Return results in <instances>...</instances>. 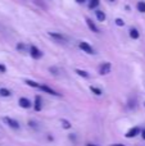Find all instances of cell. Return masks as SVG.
<instances>
[{"label":"cell","mask_w":145,"mask_h":146,"mask_svg":"<svg viewBox=\"0 0 145 146\" xmlns=\"http://www.w3.org/2000/svg\"><path fill=\"white\" fill-rule=\"evenodd\" d=\"M3 121H4V123L8 124L10 128H13V129H18V128H19V123H18L15 119L10 118V117H4V118H3Z\"/></svg>","instance_id":"3957f363"},{"label":"cell","mask_w":145,"mask_h":146,"mask_svg":"<svg viewBox=\"0 0 145 146\" xmlns=\"http://www.w3.org/2000/svg\"><path fill=\"white\" fill-rule=\"evenodd\" d=\"M30 55H31V58H33V59H40L41 56H43V53H41V50L37 48V46L31 45V48H30Z\"/></svg>","instance_id":"277c9868"},{"label":"cell","mask_w":145,"mask_h":146,"mask_svg":"<svg viewBox=\"0 0 145 146\" xmlns=\"http://www.w3.org/2000/svg\"><path fill=\"white\" fill-rule=\"evenodd\" d=\"M76 73L78 76H81V77H84V78H89V73H87L86 71H82V69H76Z\"/></svg>","instance_id":"ac0fdd59"},{"label":"cell","mask_w":145,"mask_h":146,"mask_svg":"<svg viewBox=\"0 0 145 146\" xmlns=\"http://www.w3.org/2000/svg\"><path fill=\"white\" fill-rule=\"evenodd\" d=\"M112 146H125V145H122V144H114V145H112Z\"/></svg>","instance_id":"d4e9b609"},{"label":"cell","mask_w":145,"mask_h":146,"mask_svg":"<svg viewBox=\"0 0 145 146\" xmlns=\"http://www.w3.org/2000/svg\"><path fill=\"white\" fill-rule=\"evenodd\" d=\"M62 126H63V128H66V129H69L71 128V123H69L67 119H62Z\"/></svg>","instance_id":"d6986e66"},{"label":"cell","mask_w":145,"mask_h":146,"mask_svg":"<svg viewBox=\"0 0 145 146\" xmlns=\"http://www.w3.org/2000/svg\"><path fill=\"white\" fill-rule=\"evenodd\" d=\"M17 50H19V51H25V50H26L25 44H22V42L18 44V45H17Z\"/></svg>","instance_id":"ffe728a7"},{"label":"cell","mask_w":145,"mask_h":146,"mask_svg":"<svg viewBox=\"0 0 145 146\" xmlns=\"http://www.w3.org/2000/svg\"><path fill=\"white\" fill-rule=\"evenodd\" d=\"M136 9L140 13H145V1H139L136 4Z\"/></svg>","instance_id":"5bb4252c"},{"label":"cell","mask_w":145,"mask_h":146,"mask_svg":"<svg viewBox=\"0 0 145 146\" xmlns=\"http://www.w3.org/2000/svg\"><path fill=\"white\" fill-rule=\"evenodd\" d=\"M49 36H50L51 38H54L55 41H67V38H66V36H63L62 33H58V32H49L48 33Z\"/></svg>","instance_id":"9c48e42d"},{"label":"cell","mask_w":145,"mask_h":146,"mask_svg":"<svg viewBox=\"0 0 145 146\" xmlns=\"http://www.w3.org/2000/svg\"><path fill=\"white\" fill-rule=\"evenodd\" d=\"M109 1H116V0H109Z\"/></svg>","instance_id":"4316f807"},{"label":"cell","mask_w":145,"mask_h":146,"mask_svg":"<svg viewBox=\"0 0 145 146\" xmlns=\"http://www.w3.org/2000/svg\"><path fill=\"white\" fill-rule=\"evenodd\" d=\"M130 37L134 38V40H138L140 37V33H139V31L136 28H130Z\"/></svg>","instance_id":"7c38bea8"},{"label":"cell","mask_w":145,"mask_h":146,"mask_svg":"<svg viewBox=\"0 0 145 146\" xmlns=\"http://www.w3.org/2000/svg\"><path fill=\"white\" fill-rule=\"evenodd\" d=\"M99 4H100V0H90L89 8H90V9H95V8H96Z\"/></svg>","instance_id":"2e32d148"},{"label":"cell","mask_w":145,"mask_h":146,"mask_svg":"<svg viewBox=\"0 0 145 146\" xmlns=\"http://www.w3.org/2000/svg\"><path fill=\"white\" fill-rule=\"evenodd\" d=\"M116 25L122 27V26H125V22H123V19H121V18H117V19H116Z\"/></svg>","instance_id":"44dd1931"},{"label":"cell","mask_w":145,"mask_h":146,"mask_svg":"<svg viewBox=\"0 0 145 146\" xmlns=\"http://www.w3.org/2000/svg\"><path fill=\"white\" fill-rule=\"evenodd\" d=\"M41 108H43V100H41V98L39 95L35 96V104H33V109H35L36 111H40Z\"/></svg>","instance_id":"30bf717a"},{"label":"cell","mask_w":145,"mask_h":146,"mask_svg":"<svg viewBox=\"0 0 145 146\" xmlns=\"http://www.w3.org/2000/svg\"><path fill=\"white\" fill-rule=\"evenodd\" d=\"M85 22H86V25H87V27L90 28V31H92V32H95V33H99V28L96 27V25H95L94 22H92V19L91 18H85Z\"/></svg>","instance_id":"52a82bcc"},{"label":"cell","mask_w":145,"mask_h":146,"mask_svg":"<svg viewBox=\"0 0 145 146\" xmlns=\"http://www.w3.org/2000/svg\"><path fill=\"white\" fill-rule=\"evenodd\" d=\"M10 95H12V91L10 90H8V88H5V87L0 88V96H3V98H9Z\"/></svg>","instance_id":"4fadbf2b"},{"label":"cell","mask_w":145,"mask_h":146,"mask_svg":"<svg viewBox=\"0 0 145 146\" xmlns=\"http://www.w3.org/2000/svg\"><path fill=\"white\" fill-rule=\"evenodd\" d=\"M95 15H96L99 22H104L105 18H107V15H105V13L103 10H95Z\"/></svg>","instance_id":"8fae6325"},{"label":"cell","mask_w":145,"mask_h":146,"mask_svg":"<svg viewBox=\"0 0 145 146\" xmlns=\"http://www.w3.org/2000/svg\"><path fill=\"white\" fill-rule=\"evenodd\" d=\"M141 136H143V139L145 140V128L143 129V131H141Z\"/></svg>","instance_id":"cb8c5ba5"},{"label":"cell","mask_w":145,"mask_h":146,"mask_svg":"<svg viewBox=\"0 0 145 146\" xmlns=\"http://www.w3.org/2000/svg\"><path fill=\"white\" fill-rule=\"evenodd\" d=\"M25 83L27 86H31V87H35V88H39L40 87V85H39L37 82H35V81H31V80H26Z\"/></svg>","instance_id":"9a60e30c"},{"label":"cell","mask_w":145,"mask_h":146,"mask_svg":"<svg viewBox=\"0 0 145 146\" xmlns=\"http://www.w3.org/2000/svg\"><path fill=\"white\" fill-rule=\"evenodd\" d=\"M85 1H86V0H76V3H78V4H84Z\"/></svg>","instance_id":"603a6c76"},{"label":"cell","mask_w":145,"mask_h":146,"mask_svg":"<svg viewBox=\"0 0 145 146\" xmlns=\"http://www.w3.org/2000/svg\"><path fill=\"white\" fill-rule=\"evenodd\" d=\"M78 46H80V49H81L82 51H85L86 54H95V53H94V49H92V46L90 45L89 42H86V41H80V42H78Z\"/></svg>","instance_id":"7a4b0ae2"},{"label":"cell","mask_w":145,"mask_h":146,"mask_svg":"<svg viewBox=\"0 0 145 146\" xmlns=\"http://www.w3.org/2000/svg\"><path fill=\"white\" fill-rule=\"evenodd\" d=\"M87 146H99V145H94V144H89Z\"/></svg>","instance_id":"484cf974"},{"label":"cell","mask_w":145,"mask_h":146,"mask_svg":"<svg viewBox=\"0 0 145 146\" xmlns=\"http://www.w3.org/2000/svg\"><path fill=\"white\" fill-rule=\"evenodd\" d=\"M139 133H140V128H139V127H132L131 129H128L127 133H126L125 136L127 137V139H132V137H136V136H138Z\"/></svg>","instance_id":"ba28073f"},{"label":"cell","mask_w":145,"mask_h":146,"mask_svg":"<svg viewBox=\"0 0 145 146\" xmlns=\"http://www.w3.org/2000/svg\"><path fill=\"white\" fill-rule=\"evenodd\" d=\"M18 104H19V106L21 108H23V109H30L31 106H32V103H31L27 98H19Z\"/></svg>","instance_id":"8992f818"},{"label":"cell","mask_w":145,"mask_h":146,"mask_svg":"<svg viewBox=\"0 0 145 146\" xmlns=\"http://www.w3.org/2000/svg\"><path fill=\"white\" fill-rule=\"evenodd\" d=\"M90 90H91V92L95 94L96 96H100V95L103 94L102 90H100V88H98V87H95V86H91V87H90Z\"/></svg>","instance_id":"e0dca14e"},{"label":"cell","mask_w":145,"mask_h":146,"mask_svg":"<svg viewBox=\"0 0 145 146\" xmlns=\"http://www.w3.org/2000/svg\"><path fill=\"white\" fill-rule=\"evenodd\" d=\"M40 88L41 91H44V92H46V94H49V95H53V96H61V94H58L55 90H53L51 87H49V86H46V85H40Z\"/></svg>","instance_id":"5b68a950"},{"label":"cell","mask_w":145,"mask_h":146,"mask_svg":"<svg viewBox=\"0 0 145 146\" xmlns=\"http://www.w3.org/2000/svg\"><path fill=\"white\" fill-rule=\"evenodd\" d=\"M7 72V68H5L4 64H0V73H5Z\"/></svg>","instance_id":"7402d4cb"},{"label":"cell","mask_w":145,"mask_h":146,"mask_svg":"<svg viewBox=\"0 0 145 146\" xmlns=\"http://www.w3.org/2000/svg\"><path fill=\"white\" fill-rule=\"evenodd\" d=\"M110 71H112V64H110L109 62H104V63L100 64V67H99V73H100L102 76L108 74V73H110Z\"/></svg>","instance_id":"6da1fadb"}]
</instances>
